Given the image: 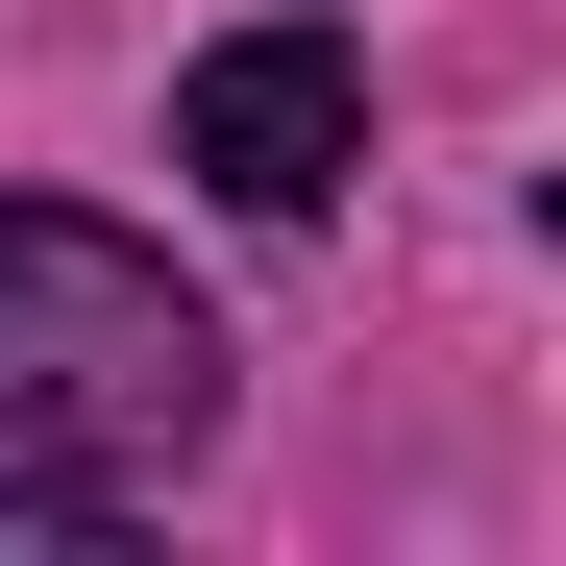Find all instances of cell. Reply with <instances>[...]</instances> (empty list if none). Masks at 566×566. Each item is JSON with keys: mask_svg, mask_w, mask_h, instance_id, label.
<instances>
[{"mask_svg": "<svg viewBox=\"0 0 566 566\" xmlns=\"http://www.w3.org/2000/svg\"><path fill=\"white\" fill-rule=\"evenodd\" d=\"M198 419H222V321L172 296L124 222L0 198V443H50V468H198Z\"/></svg>", "mask_w": 566, "mask_h": 566, "instance_id": "6da1fadb", "label": "cell"}, {"mask_svg": "<svg viewBox=\"0 0 566 566\" xmlns=\"http://www.w3.org/2000/svg\"><path fill=\"white\" fill-rule=\"evenodd\" d=\"M172 172L247 222H321L345 172H369V50L345 25H222L198 74H172Z\"/></svg>", "mask_w": 566, "mask_h": 566, "instance_id": "7a4b0ae2", "label": "cell"}, {"mask_svg": "<svg viewBox=\"0 0 566 566\" xmlns=\"http://www.w3.org/2000/svg\"><path fill=\"white\" fill-rule=\"evenodd\" d=\"M124 542V468H50V443H0V566H99Z\"/></svg>", "mask_w": 566, "mask_h": 566, "instance_id": "3957f363", "label": "cell"}]
</instances>
